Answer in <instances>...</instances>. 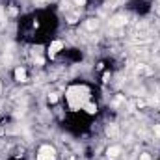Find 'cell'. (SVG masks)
Instances as JSON below:
<instances>
[{
  "instance_id": "1",
  "label": "cell",
  "mask_w": 160,
  "mask_h": 160,
  "mask_svg": "<svg viewBox=\"0 0 160 160\" xmlns=\"http://www.w3.org/2000/svg\"><path fill=\"white\" fill-rule=\"evenodd\" d=\"M91 95H93V91L86 82H77V84L67 86L63 99H65V104L71 112H82L84 104L88 101H91Z\"/></svg>"
},
{
  "instance_id": "2",
  "label": "cell",
  "mask_w": 160,
  "mask_h": 160,
  "mask_svg": "<svg viewBox=\"0 0 160 160\" xmlns=\"http://www.w3.org/2000/svg\"><path fill=\"white\" fill-rule=\"evenodd\" d=\"M36 160H58V149L52 143H41L36 149Z\"/></svg>"
},
{
  "instance_id": "3",
  "label": "cell",
  "mask_w": 160,
  "mask_h": 160,
  "mask_svg": "<svg viewBox=\"0 0 160 160\" xmlns=\"http://www.w3.org/2000/svg\"><path fill=\"white\" fill-rule=\"evenodd\" d=\"M63 50H65V41L60 39V38H56V39H52L47 45V58H48V60H56Z\"/></svg>"
},
{
  "instance_id": "4",
  "label": "cell",
  "mask_w": 160,
  "mask_h": 160,
  "mask_svg": "<svg viewBox=\"0 0 160 160\" xmlns=\"http://www.w3.org/2000/svg\"><path fill=\"white\" fill-rule=\"evenodd\" d=\"M121 155H123V145H121V143H110V145L104 149L106 160H119Z\"/></svg>"
},
{
  "instance_id": "5",
  "label": "cell",
  "mask_w": 160,
  "mask_h": 160,
  "mask_svg": "<svg viewBox=\"0 0 160 160\" xmlns=\"http://www.w3.org/2000/svg\"><path fill=\"white\" fill-rule=\"evenodd\" d=\"M13 80H15L17 84H26V82L30 80L28 69H26L24 65H17V67L13 69Z\"/></svg>"
},
{
  "instance_id": "6",
  "label": "cell",
  "mask_w": 160,
  "mask_h": 160,
  "mask_svg": "<svg viewBox=\"0 0 160 160\" xmlns=\"http://www.w3.org/2000/svg\"><path fill=\"white\" fill-rule=\"evenodd\" d=\"M82 112L86 114V116H89V118H93V116H97L99 114V104L91 99V101H88L86 104H84V108H82Z\"/></svg>"
},
{
  "instance_id": "7",
  "label": "cell",
  "mask_w": 160,
  "mask_h": 160,
  "mask_svg": "<svg viewBox=\"0 0 160 160\" xmlns=\"http://www.w3.org/2000/svg\"><path fill=\"white\" fill-rule=\"evenodd\" d=\"M104 134H106L108 138H118V136H119V125H116V123H108L106 128H104Z\"/></svg>"
},
{
  "instance_id": "8",
  "label": "cell",
  "mask_w": 160,
  "mask_h": 160,
  "mask_svg": "<svg viewBox=\"0 0 160 160\" xmlns=\"http://www.w3.org/2000/svg\"><path fill=\"white\" fill-rule=\"evenodd\" d=\"M125 24H127V17H123V15H116V17L110 19V26L119 28V26H125Z\"/></svg>"
},
{
  "instance_id": "9",
  "label": "cell",
  "mask_w": 160,
  "mask_h": 160,
  "mask_svg": "<svg viewBox=\"0 0 160 160\" xmlns=\"http://www.w3.org/2000/svg\"><path fill=\"white\" fill-rule=\"evenodd\" d=\"M47 101H48V104H58V102L62 101V95H60L58 91H52V93H48Z\"/></svg>"
},
{
  "instance_id": "10",
  "label": "cell",
  "mask_w": 160,
  "mask_h": 160,
  "mask_svg": "<svg viewBox=\"0 0 160 160\" xmlns=\"http://www.w3.org/2000/svg\"><path fill=\"white\" fill-rule=\"evenodd\" d=\"M138 160H153V155H151L149 151H142V153L138 155Z\"/></svg>"
},
{
  "instance_id": "11",
  "label": "cell",
  "mask_w": 160,
  "mask_h": 160,
  "mask_svg": "<svg viewBox=\"0 0 160 160\" xmlns=\"http://www.w3.org/2000/svg\"><path fill=\"white\" fill-rule=\"evenodd\" d=\"M101 78H102V84H108V82H110V78H112V73H110V69H106V71L102 73V77H101Z\"/></svg>"
},
{
  "instance_id": "12",
  "label": "cell",
  "mask_w": 160,
  "mask_h": 160,
  "mask_svg": "<svg viewBox=\"0 0 160 160\" xmlns=\"http://www.w3.org/2000/svg\"><path fill=\"white\" fill-rule=\"evenodd\" d=\"M34 4H36V6H39V8H43V6H48V4H50V0H34Z\"/></svg>"
},
{
  "instance_id": "13",
  "label": "cell",
  "mask_w": 160,
  "mask_h": 160,
  "mask_svg": "<svg viewBox=\"0 0 160 160\" xmlns=\"http://www.w3.org/2000/svg\"><path fill=\"white\" fill-rule=\"evenodd\" d=\"M153 134H155L157 138H160V125H155V127H153Z\"/></svg>"
},
{
  "instance_id": "14",
  "label": "cell",
  "mask_w": 160,
  "mask_h": 160,
  "mask_svg": "<svg viewBox=\"0 0 160 160\" xmlns=\"http://www.w3.org/2000/svg\"><path fill=\"white\" fill-rule=\"evenodd\" d=\"M2 136H6V127L0 123V138H2Z\"/></svg>"
},
{
  "instance_id": "15",
  "label": "cell",
  "mask_w": 160,
  "mask_h": 160,
  "mask_svg": "<svg viewBox=\"0 0 160 160\" xmlns=\"http://www.w3.org/2000/svg\"><path fill=\"white\" fill-rule=\"evenodd\" d=\"M0 93H2V80H0Z\"/></svg>"
}]
</instances>
